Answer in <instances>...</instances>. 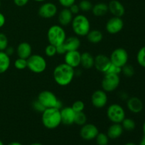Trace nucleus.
I'll return each mask as SVG.
<instances>
[{"instance_id": "1", "label": "nucleus", "mask_w": 145, "mask_h": 145, "mask_svg": "<svg viewBox=\"0 0 145 145\" xmlns=\"http://www.w3.org/2000/svg\"><path fill=\"white\" fill-rule=\"evenodd\" d=\"M74 76V69L65 62L57 65L53 70L54 80L60 86H68L73 81Z\"/></svg>"}, {"instance_id": "2", "label": "nucleus", "mask_w": 145, "mask_h": 145, "mask_svg": "<svg viewBox=\"0 0 145 145\" xmlns=\"http://www.w3.org/2000/svg\"><path fill=\"white\" fill-rule=\"evenodd\" d=\"M41 120L44 127L49 130L57 128L62 123L60 110L55 108H45L42 113Z\"/></svg>"}, {"instance_id": "3", "label": "nucleus", "mask_w": 145, "mask_h": 145, "mask_svg": "<svg viewBox=\"0 0 145 145\" xmlns=\"http://www.w3.org/2000/svg\"><path fill=\"white\" fill-rule=\"evenodd\" d=\"M71 25L72 31L78 37L86 36L91 31L90 21L83 14H76L74 16Z\"/></svg>"}, {"instance_id": "4", "label": "nucleus", "mask_w": 145, "mask_h": 145, "mask_svg": "<svg viewBox=\"0 0 145 145\" xmlns=\"http://www.w3.org/2000/svg\"><path fill=\"white\" fill-rule=\"evenodd\" d=\"M47 38L50 44L56 47L65 42L67 33L62 25H53L50 27L47 32Z\"/></svg>"}, {"instance_id": "5", "label": "nucleus", "mask_w": 145, "mask_h": 145, "mask_svg": "<svg viewBox=\"0 0 145 145\" xmlns=\"http://www.w3.org/2000/svg\"><path fill=\"white\" fill-rule=\"evenodd\" d=\"M37 99L42 103L45 108H55L60 110L62 108V101L59 100L56 95L50 91L45 90L41 91L38 94Z\"/></svg>"}, {"instance_id": "6", "label": "nucleus", "mask_w": 145, "mask_h": 145, "mask_svg": "<svg viewBox=\"0 0 145 145\" xmlns=\"http://www.w3.org/2000/svg\"><path fill=\"white\" fill-rule=\"evenodd\" d=\"M27 67L33 73H42L47 68L46 59L44 57L38 54L31 55L27 59Z\"/></svg>"}, {"instance_id": "7", "label": "nucleus", "mask_w": 145, "mask_h": 145, "mask_svg": "<svg viewBox=\"0 0 145 145\" xmlns=\"http://www.w3.org/2000/svg\"><path fill=\"white\" fill-rule=\"evenodd\" d=\"M108 118L113 123H121L125 118V111L122 106L113 103L108 107L106 111Z\"/></svg>"}, {"instance_id": "8", "label": "nucleus", "mask_w": 145, "mask_h": 145, "mask_svg": "<svg viewBox=\"0 0 145 145\" xmlns=\"http://www.w3.org/2000/svg\"><path fill=\"white\" fill-rule=\"evenodd\" d=\"M120 83L119 75L113 74H105L101 82V87L104 91L112 92L118 88Z\"/></svg>"}, {"instance_id": "9", "label": "nucleus", "mask_w": 145, "mask_h": 145, "mask_svg": "<svg viewBox=\"0 0 145 145\" xmlns=\"http://www.w3.org/2000/svg\"><path fill=\"white\" fill-rule=\"evenodd\" d=\"M109 57L112 64L120 67H123L127 64L129 55L125 49L123 48H118L111 52Z\"/></svg>"}, {"instance_id": "10", "label": "nucleus", "mask_w": 145, "mask_h": 145, "mask_svg": "<svg viewBox=\"0 0 145 145\" xmlns=\"http://www.w3.org/2000/svg\"><path fill=\"white\" fill-rule=\"evenodd\" d=\"M124 27V22L122 18L113 16L109 18L106 24V30L109 34L116 35L120 33Z\"/></svg>"}, {"instance_id": "11", "label": "nucleus", "mask_w": 145, "mask_h": 145, "mask_svg": "<svg viewBox=\"0 0 145 145\" xmlns=\"http://www.w3.org/2000/svg\"><path fill=\"white\" fill-rule=\"evenodd\" d=\"M99 131L98 127L92 123H86L82 126L80 130V136L86 141L93 140L96 138Z\"/></svg>"}, {"instance_id": "12", "label": "nucleus", "mask_w": 145, "mask_h": 145, "mask_svg": "<svg viewBox=\"0 0 145 145\" xmlns=\"http://www.w3.org/2000/svg\"><path fill=\"white\" fill-rule=\"evenodd\" d=\"M108 103V95L103 89L96 90L91 95V103L96 108H103Z\"/></svg>"}, {"instance_id": "13", "label": "nucleus", "mask_w": 145, "mask_h": 145, "mask_svg": "<svg viewBox=\"0 0 145 145\" xmlns=\"http://www.w3.org/2000/svg\"><path fill=\"white\" fill-rule=\"evenodd\" d=\"M57 13V7L52 2L43 3L38 9V14L41 18H52Z\"/></svg>"}, {"instance_id": "14", "label": "nucleus", "mask_w": 145, "mask_h": 145, "mask_svg": "<svg viewBox=\"0 0 145 145\" xmlns=\"http://www.w3.org/2000/svg\"><path fill=\"white\" fill-rule=\"evenodd\" d=\"M110 65V57L104 54H99L94 57V67L99 72L105 73Z\"/></svg>"}, {"instance_id": "15", "label": "nucleus", "mask_w": 145, "mask_h": 145, "mask_svg": "<svg viewBox=\"0 0 145 145\" xmlns=\"http://www.w3.org/2000/svg\"><path fill=\"white\" fill-rule=\"evenodd\" d=\"M81 54L82 53H80L78 50L67 51L64 55H65L64 56L65 63L72 67L74 69L78 67L80 65Z\"/></svg>"}, {"instance_id": "16", "label": "nucleus", "mask_w": 145, "mask_h": 145, "mask_svg": "<svg viewBox=\"0 0 145 145\" xmlns=\"http://www.w3.org/2000/svg\"><path fill=\"white\" fill-rule=\"evenodd\" d=\"M76 112L72 109L71 106L62 107L60 109L61 121L63 125H72L74 124V117Z\"/></svg>"}, {"instance_id": "17", "label": "nucleus", "mask_w": 145, "mask_h": 145, "mask_svg": "<svg viewBox=\"0 0 145 145\" xmlns=\"http://www.w3.org/2000/svg\"><path fill=\"white\" fill-rule=\"evenodd\" d=\"M108 11L113 16L122 17L124 16L125 13V8L123 4L118 0H111L108 4Z\"/></svg>"}, {"instance_id": "18", "label": "nucleus", "mask_w": 145, "mask_h": 145, "mask_svg": "<svg viewBox=\"0 0 145 145\" xmlns=\"http://www.w3.org/2000/svg\"><path fill=\"white\" fill-rule=\"evenodd\" d=\"M127 107L131 113L137 114L142 111L144 104L140 99L137 97H131L127 99Z\"/></svg>"}, {"instance_id": "19", "label": "nucleus", "mask_w": 145, "mask_h": 145, "mask_svg": "<svg viewBox=\"0 0 145 145\" xmlns=\"http://www.w3.org/2000/svg\"><path fill=\"white\" fill-rule=\"evenodd\" d=\"M73 14L69 8H64L58 14V22L62 26H67L71 24L73 19Z\"/></svg>"}, {"instance_id": "20", "label": "nucleus", "mask_w": 145, "mask_h": 145, "mask_svg": "<svg viewBox=\"0 0 145 145\" xmlns=\"http://www.w3.org/2000/svg\"><path fill=\"white\" fill-rule=\"evenodd\" d=\"M16 53L18 57L27 59L32 55V47L27 42H21L17 46Z\"/></svg>"}, {"instance_id": "21", "label": "nucleus", "mask_w": 145, "mask_h": 145, "mask_svg": "<svg viewBox=\"0 0 145 145\" xmlns=\"http://www.w3.org/2000/svg\"><path fill=\"white\" fill-rule=\"evenodd\" d=\"M64 45L66 49L67 52V51H74L78 50L81 46V40L79 37L75 35V36H69L66 38Z\"/></svg>"}, {"instance_id": "22", "label": "nucleus", "mask_w": 145, "mask_h": 145, "mask_svg": "<svg viewBox=\"0 0 145 145\" xmlns=\"http://www.w3.org/2000/svg\"><path fill=\"white\" fill-rule=\"evenodd\" d=\"M123 131L124 130L120 123H113L108 129L107 135L109 139L116 140L123 135Z\"/></svg>"}, {"instance_id": "23", "label": "nucleus", "mask_w": 145, "mask_h": 145, "mask_svg": "<svg viewBox=\"0 0 145 145\" xmlns=\"http://www.w3.org/2000/svg\"><path fill=\"white\" fill-rule=\"evenodd\" d=\"M80 65L86 69H91L94 67V57L88 52L81 54Z\"/></svg>"}, {"instance_id": "24", "label": "nucleus", "mask_w": 145, "mask_h": 145, "mask_svg": "<svg viewBox=\"0 0 145 145\" xmlns=\"http://www.w3.org/2000/svg\"><path fill=\"white\" fill-rule=\"evenodd\" d=\"M92 14L96 17L104 16L108 12V7L106 3L100 2L97 3L92 7Z\"/></svg>"}, {"instance_id": "25", "label": "nucleus", "mask_w": 145, "mask_h": 145, "mask_svg": "<svg viewBox=\"0 0 145 145\" xmlns=\"http://www.w3.org/2000/svg\"><path fill=\"white\" fill-rule=\"evenodd\" d=\"M11 59L5 51H0V74H4L9 69Z\"/></svg>"}, {"instance_id": "26", "label": "nucleus", "mask_w": 145, "mask_h": 145, "mask_svg": "<svg viewBox=\"0 0 145 145\" xmlns=\"http://www.w3.org/2000/svg\"><path fill=\"white\" fill-rule=\"evenodd\" d=\"M86 38L91 43L97 44L101 42L103 38V35L99 30H91L86 35Z\"/></svg>"}, {"instance_id": "27", "label": "nucleus", "mask_w": 145, "mask_h": 145, "mask_svg": "<svg viewBox=\"0 0 145 145\" xmlns=\"http://www.w3.org/2000/svg\"><path fill=\"white\" fill-rule=\"evenodd\" d=\"M120 124H121L123 130H127V131H133V130H135V128L136 127V123L135 122V120L126 117L122 121V123Z\"/></svg>"}, {"instance_id": "28", "label": "nucleus", "mask_w": 145, "mask_h": 145, "mask_svg": "<svg viewBox=\"0 0 145 145\" xmlns=\"http://www.w3.org/2000/svg\"><path fill=\"white\" fill-rule=\"evenodd\" d=\"M86 121H87V117L83 111L77 112V113H75L74 121V124L79 126H82L86 124Z\"/></svg>"}, {"instance_id": "29", "label": "nucleus", "mask_w": 145, "mask_h": 145, "mask_svg": "<svg viewBox=\"0 0 145 145\" xmlns=\"http://www.w3.org/2000/svg\"><path fill=\"white\" fill-rule=\"evenodd\" d=\"M95 139L98 145H106L109 142V137L106 133H99Z\"/></svg>"}, {"instance_id": "30", "label": "nucleus", "mask_w": 145, "mask_h": 145, "mask_svg": "<svg viewBox=\"0 0 145 145\" xmlns=\"http://www.w3.org/2000/svg\"><path fill=\"white\" fill-rule=\"evenodd\" d=\"M80 8V11L83 12H89V11H91L93 4L89 0H82L78 4Z\"/></svg>"}, {"instance_id": "31", "label": "nucleus", "mask_w": 145, "mask_h": 145, "mask_svg": "<svg viewBox=\"0 0 145 145\" xmlns=\"http://www.w3.org/2000/svg\"><path fill=\"white\" fill-rule=\"evenodd\" d=\"M137 62L139 65L145 68V46L139 50L137 54Z\"/></svg>"}, {"instance_id": "32", "label": "nucleus", "mask_w": 145, "mask_h": 145, "mask_svg": "<svg viewBox=\"0 0 145 145\" xmlns=\"http://www.w3.org/2000/svg\"><path fill=\"white\" fill-rule=\"evenodd\" d=\"M122 73L127 77H132L135 74V69L133 65L126 64L122 67Z\"/></svg>"}, {"instance_id": "33", "label": "nucleus", "mask_w": 145, "mask_h": 145, "mask_svg": "<svg viewBox=\"0 0 145 145\" xmlns=\"http://www.w3.org/2000/svg\"><path fill=\"white\" fill-rule=\"evenodd\" d=\"M14 67L18 70H24L27 68V59L18 57L14 61Z\"/></svg>"}, {"instance_id": "34", "label": "nucleus", "mask_w": 145, "mask_h": 145, "mask_svg": "<svg viewBox=\"0 0 145 145\" xmlns=\"http://www.w3.org/2000/svg\"><path fill=\"white\" fill-rule=\"evenodd\" d=\"M8 46V38L4 33H0V51H4Z\"/></svg>"}, {"instance_id": "35", "label": "nucleus", "mask_w": 145, "mask_h": 145, "mask_svg": "<svg viewBox=\"0 0 145 145\" xmlns=\"http://www.w3.org/2000/svg\"><path fill=\"white\" fill-rule=\"evenodd\" d=\"M45 55H46L47 57H52L55 56V55L57 54L56 47H55V45L49 44V45H47L46 48H45Z\"/></svg>"}, {"instance_id": "36", "label": "nucleus", "mask_w": 145, "mask_h": 145, "mask_svg": "<svg viewBox=\"0 0 145 145\" xmlns=\"http://www.w3.org/2000/svg\"><path fill=\"white\" fill-rule=\"evenodd\" d=\"M71 107L72 108V109H73L76 113H77V112L84 111V110L85 108V104L82 101L79 100L74 102L73 104H72V106H71Z\"/></svg>"}, {"instance_id": "37", "label": "nucleus", "mask_w": 145, "mask_h": 145, "mask_svg": "<svg viewBox=\"0 0 145 145\" xmlns=\"http://www.w3.org/2000/svg\"><path fill=\"white\" fill-rule=\"evenodd\" d=\"M120 73H122V67L116 66V65L111 63L108 70L104 74H113L119 75Z\"/></svg>"}, {"instance_id": "38", "label": "nucleus", "mask_w": 145, "mask_h": 145, "mask_svg": "<svg viewBox=\"0 0 145 145\" xmlns=\"http://www.w3.org/2000/svg\"><path fill=\"white\" fill-rule=\"evenodd\" d=\"M33 108L37 112H40V113H42V112L45 110V108L42 106V103L39 101L37 99V100H35L33 102Z\"/></svg>"}, {"instance_id": "39", "label": "nucleus", "mask_w": 145, "mask_h": 145, "mask_svg": "<svg viewBox=\"0 0 145 145\" xmlns=\"http://www.w3.org/2000/svg\"><path fill=\"white\" fill-rule=\"evenodd\" d=\"M59 4L64 8H69L72 4H75L76 0H58Z\"/></svg>"}, {"instance_id": "40", "label": "nucleus", "mask_w": 145, "mask_h": 145, "mask_svg": "<svg viewBox=\"0 0 145 145\" xmlns=\"http://www.w3.org/2000/svg\"><path fill=\"white\" fill-rule=\"evenodd\" d=\"M69 10H70L71 12L72 13L73 15H76V14H79V11H80V8L78 4H74L71 6L70 7H69Z\"/></svg>"}, {"instance_id": "41", "label": "nucleus", "mask_w": 145, "mask_h": 145, "mask_svg": "<svg viewBox=\"0 0 145 145\" xmlns=\"http://www.w3.org/2000/svg\"><path fill=\"white\" fill-rule=\"evenodd\" d=\"M13 1L16 6L19 7H24L29 2V0H13Z\"/></svg>"}, {"instance_id": "42", "label": "nucleus", "mask_w": 145, "mask_h": 145, "mask_svg": "<svg viewBox=\"0 0 145 145\" xmlns=\"http://www.w3.org/2000/svg\"><path fill=\"white\" fill-rule=\"evenodd\" d=\"M56 50H57V54H59V55H65L67 52L66 49L65 48V45L64 44L62 45H59L58 46H56Z\"/></svg>"}, {"instance_id": "43", "label": "nucleus", "mask_w": 145, "mask_h": 145, "mask_svg": "<svg viewBox=\"0 0 145 145\" xmlns=\"http://www.w3.org/2000/svg\"><path fill=\"white\" fill-rule=\"evenodd\" d=\"M4 51H5V52L8 55V56L11 57V55H14V52H15V50H14V48H13V47H11V46L8 47V46L7 47V49H6Z\"/></svg>"}, {"instance_id": "44", "label": "nucleus", "mask_w": 145, "mask_h": 145, "mask_svg": "<svg viewBox=\"0 0 145 145\" xmlns=\"http://www.w3.org/2000/svg\"><path fill=\"white\" fill-rule=\"evenodd\" d=\"M5 23H6L5 16H4L2 13L0 12V28H2V27L5 25Z\"/></svg>"}, {"instance_id": "45", "label": "nucleus", "mask_w": 145, "mask_h": 145, "mask_svg": "<svg viewBox=\"0 0 145 145\" xmlns=\"http://www.w3.org/2000/svg\"><path fill=\"white\" fill-rule=\"evenodd\" d=\"M8 145H23L21 143L18 142H12L9 143Z\"/></svg>"}, {"instance_id": "46", "label": "nucleus", "mask_w": 145, "mask_h": 145, "mask_svg": "<svg viewBox=\"0 0 145 145\" xmlns=\"http://www.w3.org/2000/svg\"><path fill=\"white\" fill-rule=\"evenodd\" d=\"M139 145H145V137L144 136V137H143V138L141 140V141H140Z\"/></svg>"}, {"instance_id": "47", "label": "nucleus", "mask_w": 145, "mask_h": 145, "mask_svg": "<svg viewBox=\"0 0 145 145\" xmlns=\"http://www.w3.org/2000/svg\"><path fill=\"white\" fill-rule=\"evenodd\" d=\"M142 130H143V133H144V136L145 137V121L142 126Z\"/></svg>"}, {"instance_id": "48", "label": "nucleus", "mask_w": 145, "mask_h": 145, "mask_svg": "<svg viewBox=\"0 0 145 145\" xmlns=\"http://www.w3.org/2000/svg\"><path fill=\"white\" fill-rule=\"evenodd\" d=\"M30 145H42L41 143H38V142H35V143H32V144H31Z\"/></svg>"}, {"instance_id": "49", "label": "nucleus", "mask_w": 145, "mask_h": 145, "mask_svg": "<svg viewBox=\"0 0 145 145\" xmlns=\"http://www.w3.org/2000/svg\"><path fill=\"white\" fill-rule=\"evenodd\" d=\"M124 145H136V144H135V143H133V142H127Z\"/></svg>"}, {"instance_id": "50", "label": "nucleus", "mask_w": 145, "mask_h": 145, "mask_svg": "<svg viewBox=\"0 0 145 145\" xmlns=\"http://www.w3.org/2000/svg\"><path fill=\"white\" fill-rule=\"evenodd\" d=\"M33 1H36V2H43V1H46V0H33Z\"/></svg>"}, {"instance_id": "51", "label": "nucleus", "mask_w": 145, "mask_h": 145, "mask_svg": "<svg viewBox=\"0 0 145 145\" xmlns=\"http://www.w3.org/2000/svg\"><path fill=\"white\" fill-rule=\"evenodd\" d=\"M0 145H4V143H3V142L1 141V140H0Z\"/></svg>"}, {"instance_id": "52", "label": "nucleus", "mask_w": 145, "mask_h": 145, "mask_svg": "<svg viewBox=\"0 0 145 145\" xmlns=\"http://www.w3.org/2000/svg\"><path fill=\"white\" fill-rule=\"evenodd\" d=\"M1 0H0V7H1Z\"/></svg>"}, {"instance_id": "53", "label": "nucleus", "mask_w": 145, "mask_h": 145, "mask_svg": "<svg viewBox=\"0 0 145 145\" xmlns=\"http://www.w3.org/2000/svg\"><path fill=\"white\" fill-rule=\"evenodd\" d=\"M106 145H109V144H106Z\"/></svg>"}]
</instances>
